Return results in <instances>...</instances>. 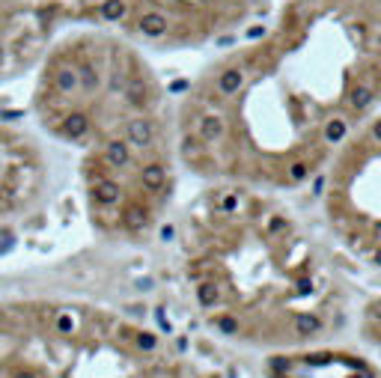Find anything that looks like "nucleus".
<instances>
[{"mask_svg": "<svg viewBox=\"0 0 381 378\" xmlns=\"http://www.w3.org/2000/svg\"><path fill=\"white\" fill-rule=\"evenodd\" d=\"M45 191L42 149L27 131L0 119V221L27 215Z\"/></svg>", "mask_w": 381, "mask_h": 378, "instance_id": "f03ea898", "label": "nucleus"}, {"mask_svg": "<svg viewBox=\"0 0 381 378\" xmlns=\"http://www.w3.org/2000/svg\"><path fill=\"white\" fill-rule=\"evenodd\" d=\"M131 346L155 337L84 304L0 298V378H131Z\"/></svg>", "mask_w": 381, "mask_h": 378, "instance_id": "f257e3e1", "label": "nucleus"}]
</instances>
